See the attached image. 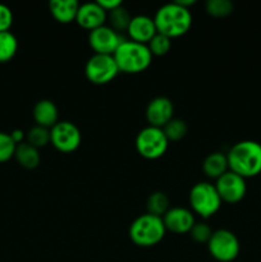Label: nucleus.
Segmentation results:
<instances>
[{
  "label": "nucleus",
  "mask_w": 261,
  "mask_h": 262,
  "mask_svg": "<svg viewBox=\"0 0 261 262\" xmlns=\"http://www.w3.org/2000/svg\"><path fill=\"white\" fill-rule=\"evenodd\" d=\"M229 170L250 178L261 174V143L245 140L234 143L227 154Z\"/></svg>",
  "instance_id": "f257e3e1"
},
{
  "label": "nucleus",
  "mask_w": 261,
  "mask_h": 262,
  "mask_svg": "<svg viewBox=\"0 0 261 262\" xmlns=\"http://www.w3.org/2000/svg\"><path fill=\"white\" fill-rule=\"evenodd\" d=\"M156 30L168 37H178L191 28L192 14L188 8L182 7L179 3L171 2L161 5L155 13Z\"/></svg>",
  "instance_id": "f03ea898"
},
{
  "label": "nucleus",
  "mask_w": 261,
  "mask_h": 262,
  "mask_svg": "<svg viewBox=\"0 0 261 262\" xmlns=\"http://www.w3.org/2000/svg\"><path fill=\"white\" fill-rule=\"evenodd\" d=\"M120 72L140 73L147 69L153 61V54L146 43L124 40L113 54Z\"/></svg>",
  "instance_id": "7ed1b4c3"
},
{
  "label": "nucleus",
  "mask_w": 261,
  "mask_h": 262,
  "mask_svg": "<svg viewBox=\"0 0 261 262\" xmlns=\"http://www.w3.org/2000/svg\"><path fill=\"white\" fill-rule=\"evenodd\" d=\"M165 225L163 217L153 214L140 215L129 227V237L135 245L141 247H151L160 242L165 235Z\"/></svg>",
  "instance_id": "20e7f679"
},
{
  "label": "nucleus",
  "mask_w": 261,
  "mask_h": 262,
  "mask_svg": "<svg viewBox=\"0 0 261 262\" xmlns=\"http://www.w3.org/2000/svg\"><path fill=\"white\" fill-rule=\"evenodd\" d=\"M222 202L215 184L209 182H199L189 191V205L192 210L205 219L216 214Z\"/></svg>",
  "instance_id": "39448f33"
},
{
  "label": "nucleus",
  "mask_w": 261,
  "mask_h": 262,
  "mask_svg": "<svg viewBox=\"0 0 261 262\" xmlns=\"http://www.w3.org/2000/svg\"><path fill=\"white\" fill-rule=\"evenodd\" d=\"M169 140L163 128L147 125L138 132L136 137V148L146 159H158L168 150Z\"/></svg>",
  "instance_id": "423d86ee"
},
{
  "label": "nucleus",
  "mask_w": 261,
  "mask_h": 262,
  "mask_svg": "<svg viewBox=\"0 0 261 262\" xmlns=\"http://www.w3.org/2000/svg\"><path fill=\"white\" fill-rule=\"evenodd\" d=\"M240 241L237 235L228 229H217L212 232L207 242V250L215 260L230 262L240 255Z\"/></svg>",
  "instance_id": "0eeeda50"
},
{
  "label": "nucleus",
  "mask_w": 261,
  "mask_h": 262,
  "mask_svg": "<svg viewBox=\"0 0 261 262\" xmlns=\"http://www.w3.org/2000/svg\"><path fill=\"white\" fill-rule=\"evenodd\" d=\"M114 56L107 54H94L84 66L87 79L95 84H105L112 82L119 73Z\"/></svg>",
  "instance_id": "6e6552de"
},
{
  "label": "nucleus",
  "mask_w": 261,
  "mask_h": 262,
  "mask_svg": "<svg viewBox=\"0 0 261 262\" xmlns=\"http://www.w3.org/2000/svg\"><path fill=\"white\" fill-rule=\"evenodd\" d=\"M82 135L79 128L68 120H59L50 128V142L61 152H72L81 145Z\"/></svg>",
  "instance_id": "1a4fd4ad"
},
{
  "label": "nucleus",
  "mask_w": 261,
  "mask_h": 262,
  "mask_svg": "<svg viewBox=\"0 0 261 262\" xmlns=\"http://www.w3.org/2000/svg\"><path fill=\"white\" fill-rule=\"evenodd\" d=\"M215 188L222 201L228 204H237L246 196L247 184H246V178L234 171L228 170L216 179Z\"/></svg>",
  "instance_id": "9d476101"
},
{
  "label": "nucleus",
  "mask_w": 261,
  "mask_h": 262,
  "mask_svg": "<svg viewBox=\"0 0 261 262\" xmlns=\"http://www.w3.org/2000/svg\"><path fill=\"white\" fill-rule=\"evenodd\" d=\"M125 38L122 37L119 32L113 30L110 26H101L95 30L90 31L89 33V43L95 51V54H107L113 55L118 46L124 41Z\"/></svg>",
  "instance_id": "9b49d317"
},
{
  "label": "nucleus",
  "mask_w": 261,
  "mask_h": 262,
  "mask_svg": "<svg viewBox=\"0 0 261 262\" xmlns=\"http://www.w3.org/2000/svg\"><path fill=\"white\" fill-rule=\"evenodd\" d=\"M174 105L170 99L165 96L154 97L146 107V119L154 127L163 128L173 119Z\"/></svg>",
  "instance_id": "f8f14e48"
},
{
  "label": "nucleus",
  "mask_w": 261,
  "mask_h": 262,
  "mask_svg": "<svg viewBox=\"0 0 261 262\" xmlns=\"http://www.w3.org/2000/svg\"><path fill=\"white\" fill-rule=\"evenodd\" d=\"M163 222L166 230L177 234L189 233L196 223L193 212L186 207H170L163 216Z\"/></svg>",
  "instance_id": "ddd939ff"
},
{
  "label": "nucleus",
  "mask_w": 261,
  "mask_h": 262,
  "mask_svg": "<svg viewBox=\"0 0 261 262\" xmlns=\"http://www.w3.org/2000/svg\"><path fill=\"white\" fill-rule=\"evenodd\" d=\"M107 18V12L100 7L97 2H90L79 4L77 12L76 22L86 30H95L105 25Z\"/></svg>",
  "instance_id": "4468645a"
},
{
  "label": "nucleus",
  "mask_w": 261,
  "mask_h": 262,
  "mask_svg": "<svg viewBox=\"0 0 261 262\" xmlns=\"http://www.w3.org/2000/svg\"><path fill=\"white\" fill-rule=\"evenodd\" d=\"M127 32L130 40L147 45L148 41L158 33V30L154 18L145 14H138L132 17Z\"/></svg>",
  "instance_id": "2eb2a0df"
},
{
  "label": "nucleus",
  "mask_w": 261,
  "mask_h": 262,
  "mask_svg": "<svg viewBox=\"0 0 261 262\" xmlns=\"http://www.w3.org/2000/svg\"><path fill=\"white\" fill-rule=\"evenodd\" d=\"M33 119L36 124L45 128H53L59 122V110L55 102L49 99L38 100L33 106Z\"/></svg>",
  "instance_id": "dca6fc26"
},
{
  "label": "nucleus",
  "mask_w": 261,
  "mask_h": 262,
  "mask_svg": "<svg viewBox=\"0 0 261 262\" xmlns=\"http://www.w3.org/2000/svg\"><path fill=\"white\" fill-rule=\"evenodd\" d=\"M49 8L58 22L71 23L72 20H76L79 4L77 0H51Z\"/></svg>",
  "instance_id": "f3484780"
},
{
  "label": "nucleus",
  "mask_w": 261,
  "mask_h": 262,
  "mask_svg": "<svg viewBox=\"0 0 261 262\" xmlns=\"http://www.w3.org/2000/svg\"><path fill=\"white\" fill-rule=\"evenodd\" d=\"M202 169H204L205 174L210 178L217 179L220 176L229 170V165H228V158L225 154L220 152V151H215V152L209 154L205 158L204 163H202Z\"/></svg>",
  "instance_id": "a211bd4d"
},
{
  "label": "nucleus",
  "mask_w": 261,
  "mask_h": 262,
  "mask_svg": "<svg viewBox=\"0 0 261 262\" xmlns=\"http://www.w3.org/2000/svg\"><path fill=\"white\" fill-rule=\"evenodd\" d=\"M14 158L17 159L18 164L26 169H35L40 165L41 156L38 148L30 145L28 142H22L17 145Z\"/></svg>",
  "instance_id": "6ab92c4d"
},
{
  "label": "nucleus",
  "mask_w": 261,
  "mask_h": 262,
  "mask_svg": "<svg viewBox=\"0 0 261 262\" xmlns=\"http://www.w3.org/2000/svg\"><path fill=\"white\" fill-rule=\"evenodd\" d=\"M18 50V40L10 31L0 32V63H7L14 58Z\"/></svg>",
  "instance_id": "aec40b11"
},
{
  "label": "nucleus",
  "mask_w": 261,
  "mask_h": 262,
  "mask_svg": "<svg viewBox=\"0 0 261 262\" xmlns=\"http://www.w3.org/2000/svg\"><path fill=\"white\" fill-rule=\"evenodd\" d=\"M146 207H147L148 214L156 215V216L163 217L165 212L168 211L169 207V199L166 193L161 191H155L147 197V202H146Z\"/></svg>",
  "instance_id": "412c9836"
},
{
  "label": "nucleus",
  "mask_w": 261,
  "mask_h": 262,
  "mask_svg": "<svg viewBox=\"0 0 261 262\" xmlns=\"http://www.w3.org/2000/svg\"><path fill=\"white\" fill-rule=\"evenodd\" d=\"M107 18H109L110 27L117 31V32H122V31L128 30V26H129L130 19H132V15L128 12L127 8L123 7L122 4L120 7L110 10Z\"/></svg>",
  "instance_id": "4be33fe9"
},
{
  "label": "nucleus",
  "mask_w": 261,
  "mask_h": 262,
  "mask_svg": "<svg viewBox=\"0 0 261 262\" xmlns=\"http://www.w3.org/2000/svg\"><path fill=\"white\" fill-rule=\"evenodd\" d=\"M27 142L36 148L44 147L50 142V129L41 125H33L27 132Z\"/></svg>",
  "instance_id": "5701e85b"
},
{
  "label": "nucleus",
  "mask_w": 261,
  "mask_h": 262,
  "mask_svg": "<svg viewBox=\"0 0 261 262\" xmlns=\"http://www.w3.org/2000/svg\"><path fill=\"white\" fill-rule=\"evenodd\" d=\"M163 130L169 141H179L187 135V132H188V127H187L184 120L173 118L170 122H168L165 125H164Z\"/></svg>",
  "instance_id": "b1692460"
},
{
  "label": "nucleus",
  "mask_w": 261,
  "mask_h": 262,
  "mask_svg": "<svg viewBox=\"0 0 261 262\" xmlns=\"http://www.w3.org/2000/svg\"><path fill=\"white\" fill-rule=\"evenodd\" d=\"M147 48L153 55H165L171 48V38L163 35V33L158 32L150 41H148Z\"/></svg>",
  "instance_id": "393cba45"
},
{
  "label": "nucleus",
  "mask_w": 261,
  "mask_h": 262,
  "mask_svg": "<svg viewBox=\"0 0 261 262\" xmlns=\"http://www.w3.org/2000/svg\"><path fill=\"white\" fill-rule=\"evenodd\" d=\"M233 3L230 0H207L206 12L212 17H227L233 12Z\"/></svg>",
  "instance_id": "a878e982"
},
{
  "label": "nucleus",
  "mask_w": 261,
  "mask_h": 262,
  "mask_svg": "<svg viewBox=\"0 0 261 262\" xmlns=\"http://www.w3.org/2000/svg\"><path fill=\"white\" fill-rule=\"evenodd\" d=\"M17 143L13 141L10 133L0 132V163L10 160L14 156Z\"/></svg>",
  "instance_id": "bb28decb"
},
{
  "label": "nucleus",
  "mask_w": 261,
  "mask_h": 262,
  "mask_svg": "<svg viewBox=\"0 0 261 262\" xmlns=\"http://www.w3.org/2000/svg\"><path fill=\"white\" fill-rule=\"evenodd\" d=\"M212 232L214 230L209 227V224L206 223H194V225L192 227V229L189 230V234L193 238L196 242L199 243H207L209 239L211 238Z\"/></svg>",
  "instance_id": "cd10ccee"
},
{
  "label": "nucleus",
  "mask_w": 261,
  "mask_h": 262,
  "mask_svg": "<svg viewBox=\"0 0 261 262\" xmlns=\"http://www.w3.org/2000/svg\"><path fill=\"white\" fill-rule=\"evenodd\" d=\"M13 25V12L8 5L0 3V32L9 31Z\"/></svg>",
  "instance_id": "c85d7f7f"
},
{
  "label": "nucleus",
  "mask_w": 261,
  "mask_h": 262,
  "mask_svg": "<svg viewBox=\"0 0 261 262\" xmlns=\"http://www.w3.org/2000/svg\"><path fill=\"white\" fill-rule=\"evenodd\" d=\"M97 3L100 4V7L102 9H105L106 12H110V10L115 9V8L120 7L123 4L122 0H97Z\"/></svg>",
  "instance_id": "c756f323"
},
{
  "label": "nucleus",
  "mask_w": 261,
  "mask_h": 262,
  "mask_svg": "<svg viewBox=\"0 0 261 262\" xmlns=\"http://www.w3.org/2000/svg\"><path fill=\"white\" fill-rule=\"evenodd\" d=\"M10 136H12L13 141H14L17 145L22 143L23 138H25V133H23V130H20V129H14L12 133H10Z\"/></svg>",
  "instance_id": "7c9ffc66"
}]
</instances>
